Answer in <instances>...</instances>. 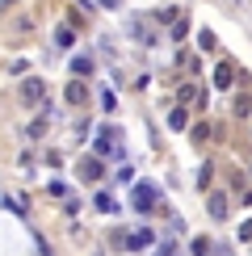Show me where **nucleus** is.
I'll return each instance as SVG.
<instances>
[{
  "mask_svg": "<svg viewBox=\"0 0 252 256\" xmlns=\"http://www.w3.org/2000/svg\"><path fill=\"white\" fill-rule=\"evenodd\" d=\"M21 97H26V105L42 101V97H46V84H42V80H26V84H21Z\"/></svg>",
  "mask_w": 252,
  "mask_h": 256,
  "instance_id": "4",
  "label": "nucleus"
},
{
  "mask_svg": "<svg viewBox=\"0 0 252 256\" xmlns=\"http://www.w3.org/2000/svg\"><path fill=\"white\" fill-rule=\"evenodd\" d=\"M72 72H76V76H92V59L88 55H76V59H72Z\"/></svg>",
  "mask_w": 252,
  "mask_h": 256,
  "instance_id": "10",
  "label": "nucleus"
},
{
  "mask_svg": "<svg viewBox=\"0 0 252 256\" xmlns=\"http://www.w3.org/2000/svg\"><path fill=\"white\" fill-rule=\"evenodd\" d=\"M210 252V240H194V256H206Z\"/></svg>",
  "mask_w": 252,
  "mask_h": 256,
  "instance_id": "19",
  "label": "nucleus"
},
{
  "mask_svg": "<svg viewBox=\"0 0 252 256\" xmlns=\"http://www.w3.org/2000/svg\"><path fill=\"white\" fill-rule=\"evenodd\" d=\"M80 168H84V176H88V180H97V176H101V160H84Z\"/></svg>",
  "mask_w": 252,
  "mask_h": 256,
  "instance_id": "11",
  "label": "nucleus"
},
{
  "mask_svg": "<svg viewBox=\"0 0 252 256\" xmlns=\"http://www.w3.org/2000/svg\"><path fill=\"white\" fill-rule=\"evenodd\" d=\"M194 138H198V143H206V138H210V126L198 122V126H194Z\"/></svg>",
  "mask_w": 252,
  "mask_h": 256,
  "instance_id": "15",
  "label": "nucleus"
},
{
  "mask_svg": "<svg viewBox=\"0 0 252 256\" xmlns=\"http://www.w3.org/2000/svg\"><path fill=\"white\" fill-rule=\"evenodd\" d=\"M185 30H189V26H185V17H176V21H172V38L181 42V38H185Z\"/></svg>",
  "mask_w": 252,
  "mask_h": 256,
  "instance_id": "14",
  "label": "nucleus"
},
{
  "mask_svg": "<svg viewBox=\"0 0 252 256\" xmlns=\"http://www.w3.org/2000/svg\"><path fill=\"white\" fill-rule=\"evenodd\" d=\"M168 126H172V130H185V126H189V114H185V105H176V110L168 114Z\"/></svg>",
  "mask_w": 252,
  "mask_h": 256,
  "instance_id": "7",
  "label": "nucleus"
},
{
  "mask_svg": "<svg viewBox=\"0 0 252 256\" xmlns=\"http://www.w3.org/2000/svg\"><path fill=\"white\" fill-rule=\"evenodd\" d=\"M114 105H118V101H114V92H110V88H101V110H114Z\"/></svg>",
  "mask_w": 252,
  "mask_h": 256,
  "instance_id": "17",
  "label": "nucleus"
},
{
  "mask_svg": "<svg viewBox=\"0 0 252 256\" xmlns=\"http://www.w3.org/2000/svg\"><path fill=\"white\" fill-rule=\"evenodd\" d=\"M198 97H202V92H198V84H181V88H176V101H194V105H202V101H198Z\"/></svg>",
  "mask_w": 252,
  "mask_h": 256,
  "instance_id": "6",
  "label": "nucleus"
},
{
  "mask_svg": "<svg viewBox=\"0 0 252 256\" xmlns=\"http://www.w3.org/2000/svg\"><path fill=\"white\" fill-rule=\"evenodd\" d=\"M152 240H156V231H152V227H139V231H130V236L122 240V248H130V252H143V248H152Z\"/></svg>",
  "mask_w": 252,
  "mask_h": 256,
  "instance_id": "2",
  "label": "nucleus"
},
{
  "mask_svg": "<svg viewBox=\"0 0 252 256\" xmlns=\"http://www.w3.org/2000/svg\"><path fill=\"white\" fill-rule=\"evenodd\" d=\"M240 240H244V244H248V240H252V218H248V222H244V227H240Z\"/></svg>",
  "mask_w": 252,
  "mask_h": 256,
  "instance_id": "20",
  "label": "nucleus"
},
{
  "mask_svg": "<svg viewBox=\"0 0 252 256\" xmlns=\"http://www.w3.org/2000/svg\"><path fill=\"white\" fill-rule=\"evenodd\" d=\"M206 210H210V218H214V222H223L227 218V194H210L206 198Z\"/></svg>",
  "mask_w": 252,
  "mask_h": 256,
  "instance_id": "3",
  "label": "nucleus"
},
{
  "mask_svg": "<svg viewBox=\"0 0 252 256\" xmlns=\"http://www.w3.org/2000/svg\"><path fill=\"white\" fill-rule=\"evenodd\" d=\"M55 42H59V46H72V42H76V34H72V26H59V34H55Z\"/></svg>",
  "mask_w": 252,
  "mask_h": 256,
  "instance_id": "12",
  "label": "nucleus"
},
{
  "mask_svg": "<svg viewBox=\"0 0 252 256\" xmlns=\"http://www.w3.org/2000/svg\"><path fill=\"white\" fill-rule=\"evenodd\" d=\"M42 130H46V122H42V118H38V122H34V126H30V130H26V134H30V138H42Z\"/></svg>",
  "mask_w": 252,
  "mask_h": 256,
  "instance_id": "18",
  "label": "nucleus"
},
{
  "mask_svg": "<svg viewBox=\"0 0 252 256\" xmlns=\"http://www.w3.org/2000/svg\"><path fill=\"white\" fill-rule=\"evenodd\" d=\"M252 114V97H236V118H248Z\"/></svg>",
  "mask_w": 252,
  "mask_h": 256,
  "instance_id": "13",
  "label": "nucleus"
},
{
  "mask_svg": "<svg viewBox=\"0 0 252 256\" xmlns=\"http://www.w3.org/2000/svg\"><path fill=\"white\" fill-rule=\"evenodd\" d=\"M176 248H172V240H168V244H160V252H156V256H172Z\"/></svg>",
  "mask_w": 252,
  "mask_h": 256,
  "instance_id": "21",
  "label": "nucleus"
},
{
  "mask_svg": "<svg viewBox=\"0 0 252 256\" xmlns=\"http://www.w3.org/2000/svg\"><path fill=\"white\" fill-rule=\"evenodd\" d=\"M156 198H160V194H156V185H147V180H139V185H134V202H130V206L147 214V210L156 206Z\"/></svg>",
  "mask_w": 252,
  "mask_h": 256,
  "instance_id": "1",
  "label": "nucleus"
},
{
  "mask_svg": "<svg viewBox=\"0 0 252 256\" xmlns=\"http://www.w3.org/2000/svg\"><path fill=\"white\" fill-rule=\"evenodd\" d=\"M92 206H97L101 214H114V210H118V202H114L110 194H97V198H92Z\"/></svg>",
  "mask_w": 252,
  "mask_h": 256,
  "instance_id": "9",
  "label": "nucleus"
},
{
  "mask_svg": "<svg viewBox=\"0 0 252 256\" xmlns=\"http://www.w3.org/2000/svg\"><path fill=\"white\" fill-rule=\"evenodd\" d=\"M68 101H72V105H84V101H88V92H84V84H80V80H72V84H68Z\"/></svg>",
  "mask_w": 252,
  "mask_h": 256,
  "instance_id": "8",
  "label": "nucleus"
},
{
  "mask_svg": "<svg viewBox=\"0 0 252 256\" xmlns=\"http://www.w3.org/2000/svg\"><path fill=\"white\" fill-rule=\"evenodd\" d=\"M236 84V76H231V63H218L214 68V88H231Z\"/></svg>",
  "mask_w": 252,
  "mask_h": 256,
  "instance_id": "5",
  "label": "nucleus"
},
{
  "mask_svg": "<svg viewBox=\"0 0 252 256\" xmlns=\"http://www.w3.org/2000/svg\"><path fill=\"white\" fill-rule=\"evenodd\" d=\"M210 168H214V164H202V168H198V185H202V189L210 185Z\"/></svg>",
  "mask_w": 252,
  "mask_h": 256,
  "instance_id": "16",
  "label": "nucleus"
}]
</instances>
